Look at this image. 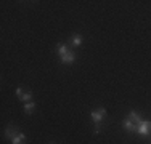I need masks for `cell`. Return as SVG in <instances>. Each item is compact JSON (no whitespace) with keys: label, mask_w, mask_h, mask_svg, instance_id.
<instances>
[{"label":"cell","mask_w":151,"mask_h":144,"mask_svg":"<svg viewBox=\"0 0 151 144\" xmlns=\"http://www.w3.org/2000/svg\"><path fill=\"white\" fill-rule=\"evenodd\" d=\"M137 133H138L140 136H148V135H151V122L143 120L142 123L138 125V128H137Z\"/></svg>","instance_id":"cell-1"},{"label":"cell","mask_w":151,"mask_h":144,"mask_svg":"<svg viewBox=\"0 0 151 144\" xmlns=\"http://www.w3.org/2000/svg\"><path fill=\"white\" fill-rule=\"evenodd\" d=\"M106 117V109L105 107H100V109L92 110V118L95 123H101V120Z\"/></svg>","instance_id":"cell-2"},{"label":"cell","mask_w":151,"mask_h":144,"mask_svg":"<svg viewBox=\"0 0 151 144\" xmlns=\"http://www.w3.org/2000/svg\"><path fill=\"white\" fill-rule=\"evenodd\" d=\"M16 96H18V99H19V101H27V103L32 99V93L27 91V90H23V88H18L16 90Z\"/></svg>","instance_id":"cell-3"},{"label":"cell","mask_w":151,"mask_h":144,"mask_svg":"<svg viewBox=\"0 0 151 144\" xmlns=\"http://www.w3.org/2000/svg\"><path fill=\"white\" fill-rule=\"evenodd\" d=\"M122 127H124V130H125V131H129V133H137V128H138L134 122H130L127 117L124 118V122H122Z\"/></svg>","instance_id":"cell-4"},{"label":"cell","mask_w":151,"mask_h":144,"mask_svg":"<svg viewBox=\"0 0 151 144\" xmlns=\"http://www.w3.org/2000/svg\"><path fill=\"white\" fill-rule=\"evenodd\" d=\"M60 59H61V63H63V64H73L76 61V53L73 51V50H69V51H68L64 56H61Z\"/></svg>","instance_id":"cell-5"},{"label":"cell","mask_w":151,"mask_h":144,"mask_svg":"<svg viewBox=\"0 0 151 144\" xmlns=\"http://www.w3.org/2000/svg\"><path fill=\"white\" fill-rule=\"evenodd\" d=\"M127 118H129L130 122H134V123L137 125V127H138V125L143 122V120H142V115H140L138 112H135V110H132V112L127 115Z\"/></svg>","instance_id":"cell-6"},{"label":"cell","mask_w":151,"mask_h":144,"mask_svg":"<svg viewBox=\"0 0 151 144\" xmlns=\"http://www.w3.org/2000/svg\"><path fill=\"white\" fill-rule=\"evenodd\" d=\"M13 144H26V135L24 133H18L15 138L12 139Z\"/></svg>","instance_id":"cell-7"},{"label":"cell","mask_w":151,"mask_h":144,"mask_svg":"<svg viewBox=\"0 0 151 144\" xmlns=\"http://www.w3.org/2000/svg\"><path fill=\"white\" fill-rule=\"evenodd\" d=\"M16 131H18L16 127H8V128H6V131H5V136H6L8 139H13V138H15V136L18 135Z\"/></svg>","instance_id":"cell-8"},{"label":"cell","mask_w":151,"mask_h":144,"mask_svg":"<svg viewBox=\"0 0 151 144\" xmlns=\"http://www.w3.org/2000/svg\"><path fill=\"white\" fill-rule=\"evenodd\" d=\"M69 42H71V45H73V46H79L82 43V35H79V34L73 35V37L69 38Z\"/></svg>","instance_id":"cell-9"},{"label":"cell","mask_w":151,"mask_h":144,"mask_svg":"<svg viewBox=\"0 0 151 144\" xmlns=\"http://www.w3.org/2000/svg\"><path fill=\"white\" fill-rule=\"evenodd\" d=\"M56 51H58V55H60V58H61V56H64L68 51H69V48H68L66 45H63V43H60V45L56 46Z\"/></svg>","instance_id":"cell-10"},{"label":"cell","mask_w":151,"mask_h":144,"mask_svg":"<svg viewBox=\"0 0 151 144\" xmlns=\"http://www.w3.org/2000/svg\"><path fill=\"white\" fill-rule=\"evenodd\" d=\"M34 109H35V103H31V101H29V103L24 104V112H26V114H32V112H34Z\"/></svg>","instance_id":"cell-11"},{"label":"cell","mask_w":151,"mask_h":144,"mask_svg":"<svg viewBox=\"0 0 151 144\" xmlns=\"http://www.w3.org/2000/svg\"><path fill=\"white\" fill-rule=\"evenodd\" d=\"M95 133H101V123H95Z\"/></svg>","instance_id":"cell-12"},{"label":"cell","mask_w":151,"mask_h":144,"mask_svg":"<svg viewBox=\"0 0 151 144\" xmlns=\"http://www.w3.org/2000/svg\"><path fill=\"white\" fill-rule=\"evenodd\" d=\"M50 144H55V143H50Z\"/></svg>","instance_id":"cell-13"}]
</instances>
